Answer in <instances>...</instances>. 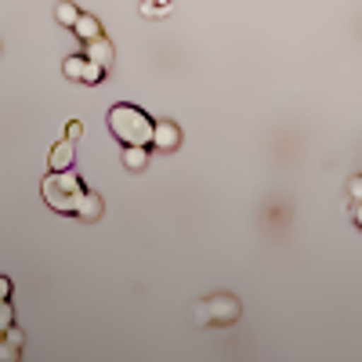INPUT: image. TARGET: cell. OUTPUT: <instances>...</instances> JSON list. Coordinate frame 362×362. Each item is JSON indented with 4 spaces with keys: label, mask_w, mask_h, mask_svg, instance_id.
I'll list each match as a JSON object with an SVG mask.
<instances>
[{
    "label": "cell",
    "mask_w": 362,
    "mask_h": 362,
    "mask_svg": "<svg viewBox=\"0 0 362 362\" xmlns=\"http://www.w3.org/2000/svg\"><path fill=\"white\" fill-rule=\"evenodd\" d=\"M4 341H11V344H18V348H22V344H25V334H22L18 326H11V329H4Z\"/></svg>",
    "instance_id": "9a60e30c"
},
{
    "label": "cell",
    "mask_w": 362,
    "mask_h": 362,
    "mask_svg": "<svg viewBox=\"0 0 362 362\" xmlns=\"http://www.w3.org/2000/svg\"><path fill=\"white\" fill-rule=\"evenodd\" d=\"M73 33H76L83 44H87V40H98V37H102V22H98L95 15H80L76 25H73Z\"/></svg>",
    "instance_id": "9c48e42d"
},
{
    "label": "cell",
    "mask_w": 362,
    "mask_h": 362,
    "mask_svg": "<svg viewBox=\"0 0 362 362\" xmlns=\"http://www.w3.org/2000/svg\"><path fill=\"white\" fill-rule=\"evenodd\" d=\"M73 160H76V153H73V138L54 141V145H51V156H47L51 170H69V167H73Z\"/></svg>",
    "instance_id": "52a82bcc"
},
{
    "label": "cell",
    "mask_w": 362,
    "mask_h": 362,
    "mask_svg": "<svg viewBox=\"0 0 362 362\" xmlns=\"http://www.w3.org/2000/svg\"><path fill=\"white\" fill-rule=\"evenodd\" d=\"M11 326H15V305L0 300V334H4V329H11Z\"/></svg>",
    "instance_id": "7c38bea8"
},
{
    "label": "cell",
    "mask_w": 362,
    "mask_h": 362,
    "mask_svg": "<svg viewBox=\"0 0 362 362\" xmlns=\"http://www.w3.org/2000/svg\"><path fill=\"white\" fill-rule=\"evenodd\" d=\"M80 134H83V124H80V119H69V124H66V138H73V141H76Z\"/></svg>",
    "instance_id": "2e32d148"
},
{
    "label": "cell",
    "mask_w": 362,
    "mask_h": 362,
    "mask_svg": "<svg viewBox=\"0 0 362 362\" xmlns=\"http://www.w3.org/2000/svg\"><path fill=\"white\" fill-rule=\"evenodd\" d=\"M148 163V145H124V167L127 170H145Z\"/></svg>",
    "instance_id": "30bf717a"
},
{
    "label": "cell",
    "mask_w": 362,
    "mask_h": 362,
    "mask_svg": "<svg viewBox=\"0 0 362 362\" xmlns=\"http://www.w3.org/2000/svg\"><path fill=\"white\" fill-rule=\"evenodd\" d=\"M54 18L62 22L66 29H73L76 18H80V11H76V4H69V0H66V4H58V8H54Z\"/></svg>",
    "instance_id": "8fae6325"
},
{
    "label": "cell",
    "mask_w": 362,
    "mask_h": 362,
    "mask_svg": "<svg viewBox=\"0 0 362 362\" xmlns=\"http://www.w3.org/2000/svg\"><path fill=\"white\" fill-rule=\"evenodd\" d=\"M351 218H355V225L362 228V203H351Z\"/></svg>",
    "instance_id": "ac0fdd59"
},
{
    "label": "cell",
    "mask_w": 362,
    "mask_h": 362,
    "mask_svg": "<svg viewBox=\"0 0 362 362\" xmlns=\"http://www.w3.org/2000/svg\"><path fill=\"white\" fill-rule=\"evenodd\" d=\"M44 203L51 206V210H58V214H76V206H80V199H83V181H80V174L69 167V170H51L47 177H44Z\"/></svg>",
    "instance_id": "7a4b0ae2"
},
{
    "label": "cell",
    "mask_w": 362,
    "mask_h": 362,
    "mask_svg": "<svg viewBox=\"0 0 362 362\" xmlns=\"http://www.w3.org/2000/svg\"><path fill=\"white\" fill-rule=\"evenodd\" d=\"M102 210H105V206H102V196L87 189V192H83V199H80V206H76V218L90 225V221H98V218H102Z\"/></svg>",
    "instance_id": "ba28073f"
},
{
    "label": "cell",
    "mask_w": 362,
    "mask_h": 362,
    "mask_svg": "<svg viewBox=\"0 0 362 362\" xmlns=\"http://www.w3.org/2000/svg\"><path fill=\"white\" fill-rule=\"evenodd\" d=\"M18 355H22L18 344H11V341L0 337V362H18Z\"/></svg>",
    "instance_id": "4fadbf2b"
},
{
    "label": "cell",
    "mask_w": 362,
    "mask_h": 362,
    "mask_svg": "<svg viewBox=\"0 0 362 362\" xmlns=\"http://www.w3.org/2000/svg\"><path fill=\"white\" fill-rule=\"evenodd\" d=\"M109 131L119 145H153V131L156 124L148 119L138 105H112L109 109Z\"/></svg>",
    "instance_id": "6da1fadb"
},
{
    "label": "cell",
    "mask_w": 362,
    "mask_h": 362,
    "mask_svg": "<svg viewBox=\"0 0 362 362\" xmlns=\"http://www.w3.org/2000/svg\"><path fill=\"white\" fill-rule=\"evenodd\" d=\"M177 145H181V131L174 119H160L156 131H153V148L156 153H177Z\"/></svg>",
    "instance_id": "5b68a950"
},
{
    "label": "cell",
    "mask_w": 362,
    "mask_h": 362,
    "mask_svg": "<svg viewBox=\"0 0 362 362\" xmlns=\"http://www.w3.org/2000/svg\"><path fill=\"white\" fill-rule=\"evenodd\" d=\"M0 337H4V334H0Z\"/></svg>",
    "instance_id": "d6986e66"
},
{
    "label": "cell",
    "mask_w": 362,
    "mask_h": 362,
    "mask_svg": "<svg viewBox=\"0 0 362 362\" xmlns=\"http://www.w3.org/2000/svg\"><path fill=\"white\" fill-rule=\"evenodd\" d=\"M348 196H351V203H362V174H355L348 181Z\"/></svg>",
    "instance_id": "5bb4252c"
},
{
    "label": "cell",
    "mask_w": 362,
    "mask_h": 362,
    "mask_svg": "<svg viewBox=\"0 0 362 362\" xmlns=\"http://www.w3.org/2000/svg\"><path fill=\"white\" fill-rule=\"evenodd\" d=\"M0 300H11V279L0 276Z\"/></svg>",
    "instance_id": "e0dca14e"
},
{
    "label": "cell",
    "mask_w": 362,
    "mask_h": 362,
    "mask_svg": "<svg viewBox=\"0 0 362 362\" xmlns=\"http://www.w3.org/2000/svg\"><path fill=\"white\" fill-rule=\"evenodd\" d=\"M62 73H66L69 80H80V83H102V80L109 76L98 62H90L87 54H69L66 66H62Z\"/></svg>",
    "instance_id": "277c9868"
},
{
    "label": "cell",
    "mask_w": 362,
    "mask_h": 362,
    "mask_svg": "<svg viewBox=\"0 0 362 362\" xmlns=\"http://www.w3.org/2000/svg\"><path fill=\"white\" fill-rule=\"evenodd\" d=\"M239 315H243V305H239L232 293L203 297L199 305H196V322L199 326H232Z\"/></svg>",
    "instance_id": "3957f363"
},
{
    "label": "cell",
    "mask_w": 362,
    "mask_h": 362,
    "mask_svg": "<svg viewBox=\"0 0 362 362\" xmlns=\"http://www.w3.org/2000/svg\"><path fill=\"white\" fill-rule=\"evenodd\" d=\"M83 54L90 58V62H98L105 73L112 69V62H116V51H112V44L105 40V33L98 37V40H87V47H83Z\"/></svg>",
    "instance_id": "8992f818"
}]
</instances>
